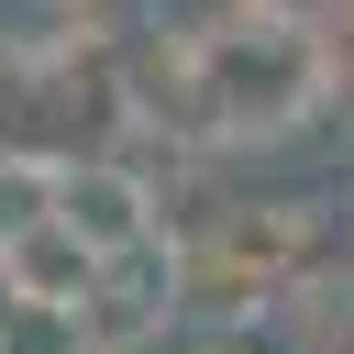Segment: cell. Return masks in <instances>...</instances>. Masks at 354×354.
Masks as SVG:
<instances>
[{"label":"cell","instance_id":"obj_1","mask_svg":"<svg viewBox=\"0 0 354 354\" xmlns=\"http://www.w3.org/2000/svg\"><path fill=\"white\" fill-rule=\"evenodd\" d=\"M122 100L133 122L199 155H254V144H299L343 100V55H332V22L221 0L210 22H177L166 44L122 55Z\"/></svg>","mask_w":354,"mask_h":354},{"label":"cell","instance_id":"obj_2","mask_svg":"<svg viewBox=\"0 0 354 354\" xmlns=\"http://www.w3.org/2000/svg\"><path fill=\"white\" fill-rule=\"evenodd\" d=\"M177 243L188 321H254L321 277V199H210Z\"/></svg>","mask_w":354,"mask_h":354},{"label":"cell","instance_id":"obj_3","mask_svg":"<svg viewBox=\"0 0 354 354\" xmlns=\"http://www.w3.org/2000/svg\"><path fill=\"white\" fill-rule=\"evenodd\" d=\"M177 321H188V299H177V243H166V232L100 254L88 288H77V354H144V343H166Z\"/></svg>","mask_w":354,"mask_h":354},{"label":"cell","instance_id":"obj_4","mask_svg":"<svg viewBox=\"0 0 354 354\" xmlns=\"http://www.w3.org/2000/svg\"><path fill=\"white\" fill-rule=\"evenodd\" d=\"M44 210H55V221H66L88 254H122V243L166 232V199H155V177H144L133 155H100V144L55 155V188H44Z\"/></svg>","mask_w":354,"mask_h":354},{"label":"cell","instance_id":"obj_5","mask_svg":"<svg viewBox=\"0 0 354 354\" xmlns=\"http://www.w3.org/2000/svg\"><path fill=\"white\" fill-rule=\"evenodd\" d=\"M310 354H354V288H321L310 299Z\"/></svg>","mask_w":354,"mask_h":354},{"label":"cell","instance_id":"obj_6","mask_svg":"<svg viewBox=\"0 0 354 354\" xmlns=\"http://www.w3.org/2000/svg\"><path fill=\"white\" fill-rule=\"evenodd\" d=\"M199 354H277V343H266L254 321H210V343H199Z\"/></svg>","mask_w":354,"mask_h":354},{"label":"cell","instance_id":"obj_7","mask_svg":"<svg viewBox=\"0 0 354 354\" xmlns=\"http://www.w3.org/2000/svg\"><path fill=\"white\" fill-rule=\"evenodd\" d=\"M254 11H299V22H332L343 0H254Z\"/></svg>","mask_w":354,"mask_h":354},{"label":"cell","instance_id":"obj_8","mask_svg":"<svg viewBox=\"0 0 354 354\" xmlns=\"http://www.w3.org/2000/svg\"><path fill=\"white\" fill-rule=\"evenodd\" d=\"M343 221H354V199H343Z\"/></svg>","mask_w":354,"mask_h":354}]
</instances>
